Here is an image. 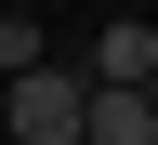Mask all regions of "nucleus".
<instances>
[{"instance_id": "f257e3e1", "label": "nucleus", "mask_w": 158, "mask_h": 145, "mask_svg": "<svg viewBox=\"0 0 158 145\" xmlns=\"http://www.w3.org/2000/svg\"><path fill=\"white\" fill-rule=\"evenodd\" d=\"M0 132H13V145H79V132H92V79H79V66H40V79H13Z\"/></svg>"}, {"instance_id": "f03ea898", "label": "nucleus", "mask_w": 158, "mask_h": 145, "mask_svg": "<svg viewBox=\"0 0 158 145\" xmlns=\"http://www.w3.org/2000/svg\"><path fill=\"white\" fill-rule=\"evenodd\" d=\"M79 79H92V92H158V27L145 13H106L92 53H79Z\"/></svg>"}, {"instance_id": "7ed1b4c3", "label": "nucleus", "mask_w": 158, "mask_h": 145, "mask_svg": "<svg viewBox=\"0 0 158 145\" xmlns=\"http://www.w3.org/2000/svg\"><path fill=\"white\" fill-rule=\"evenodd\" d=\"M79 145H158V106L145 92H92V132Z\"/></svg>"}, {"instance_id": "20e7f679", "label": "nucleus", "mask_w": 158, "mask_h": 145, "mask_svg": "<svg viewBox=\"0 0 158 145\" xmlns=\"http://www.w3.org/2000/svg\"><path fill=\"white\" fill-rule=\"evenodd\" d=\"M53 66V40H40V13H0V79H40Z\"/></svg>"}, {"instance_id": "39448f33", "label": "nucleus", "mask_w": 158, "mask_h": 145, "mask_svg": "<svg viewBox=\"0 0 158 145\" xmlns=\"http://www.w3.org/2000/svg\"><path fill=\"white\" fill-rule=\"evenodd\" d=\"M145 106H158V92H145Z\"/></svg>"}]
</instances>
